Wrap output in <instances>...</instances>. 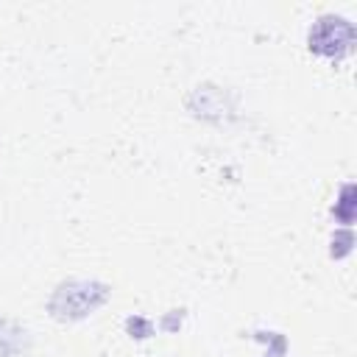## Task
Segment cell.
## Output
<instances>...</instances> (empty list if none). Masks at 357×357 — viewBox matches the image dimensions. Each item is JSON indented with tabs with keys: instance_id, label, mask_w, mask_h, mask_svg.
Segmentation results:
<instances>
[{
	"instance_id": "obj_1",
	"label": "cell",
	"mask_w": 357,
	"mask_h": 357,
	"mask_svg": "<svg viewBox=\"0 0 357 357\" xmlns=\"http://www.w3.org/2000/svg\"><path fill=\"white\" fill-rule=\"evenodd\" d=\"M354 42V28L340 17H324L310 31V47L324 56H343Z\"/></svg>"
}]
</instances>
